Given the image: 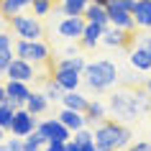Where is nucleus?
<instances>
[{"label":"nucleus","instance_id":"f257e3e1","mask_svg":"<svg viewBox=\"0 0 151 151\" xmlns=\"http://www.w3.org/2000/svg\"><path fill=\"white\" fill-rule=\"evenodd\" d=\"M108 113L120 123H133L151 113V95L141 85H120L108 97Z\"/></svg>","mask_w":151,"mask_h":151},{"label":"nucleus","instance_id":"f03ea898","mask_svg":"<svg viewBox=\"0 0 151 151\" xmlns=\"http://www.w3.org/2000/svg\"><path fill=\"white\" fill-rule=\"evenodd\" d=\"M92 136H95V143H97V151H123L131 146V128L128 123H120L115 118H105L103 123H97L92 128Z\"/></svg>","mask_w":151,"mask_h":151},{"label":"nucleus","instance_id":"7ed1b4c3","mask_svg":"<svg viewBox=\"0 0 151 151\" xmlns=\"http://www.w3.org/2000/svg\"><path fill=\"white\" fill-rule=\"evenodd\" d=\"M118 64L110 62V59H95V62H87L85 72H82V82L87 85L92 92H108L118 85Z\"/></svg>","mask_w":151,"mask_h":151},{"label":"nucleus","instance_id":"20e7f679","mask_svg":"<svg viewBox=\"0 0 151 151\" xmlns=\"http://www.w3.org/2000/svg\"><path fill=\"white\" fill-rule=\"evenodd\" d=\"M8 23H10V31L16 33L18 39H26V41L44 39V23H41V18H36L33 13H31V16L18 13V16L8 18Z\"/></svg>","mask_w":151,"mask_h":151},{"label":"nucleus","instance_id":"39448f33","mask_svg":"<svg viewBox=\"0 0 151 151\" xmlns=\"http://www.w3.org/2000/svg\"><path fill=\"white\" fill-rule=\"evenodd\" d=\"M16 56L28 59V62H33L36 67H39V64H51L54 62V59H51V46H49L44 39H39V41L18 39L16 41Z\"/></svg>","mask_w":151,"mask_h":151},{"label":"nucleus","instance_id":"423d86ee","mask_svg":"<svg viewBox=\"0 0 151 151\" xmlns=\"http://www.w3.org/2000/svg\"><path fill=\"white\" fill-rule=\"evenodd\" d=\"M5 77H8V80H18V82H33L39 77V67L33 62H28V59L16 56V59L10 62V67L5 69Z\"/></svg>","mask_w":151,"mask_h":151},{"label":"nucleus","instance_id":"0eeeda50","mask_svg":"<svg viewBox=\"0 0 151 151\" xmlns=\"http://www.w3.org/2000/svg\"><path fill=\"white\" fill-rule=\"evenodd\" d=\"M85 26H87L85 16H64L56 23V31L64 41H80L82 33H85Z\"/></svg>","mask_w":151,"mask_h":151},{"label":"nucleus","instance_id":"6e6552de","mask_svg":"<svg viewBox=\"0 0 151 151\" xmlns=\"http://www.w3.org/2000/svg\"><path fill=\"white\" fill-rule=\"evenodd\" d=\"M136 44V33L118 28V26H108L103 33V46L108 49H131Z\"/></svg>","mask_w":151,"mask_h":151},{"label":"nucleus","instance_id":"1a4fd4ad","mask_svg":"<svg viewBox=\"0 0 151 151\" xmlns=\"http://www.w3.org/2000/svg\"><path fill=\"white\" fill-rule=\"evenodd\" d=\"M36 128H39V115H33L28 108H18V110H16V118H13V128H10V133L26 138V136H31Z\"/></svg>","mask_w":151,"mask_h":151},{"label":"nucleus","instance_id":"9d476101","mask_svg":"<svg viewBox=\"0 0 151 151\" xmlns=\"http://www.w3.org/2000/svg\"><path fill=\"white\" fill-rule=\"evenodd\" d=\"M108 16H110V26H118V28H126V31H131V33H138V26H136L133 13L126 10L123 5H118V0H110Z\"/></svg>","mask_w":151,"mask_h":151},{"label":"nucleus","instance_id":"9b49d317","mask_svg":"<svg viewBox=\"0 0 151 151\" xmlns=\"http://www.w3.org/2000/svg\"><path fill=\"white\" fill-rule=\"evenodd\" d=\"M39 131L46 136V141H69V138H72V131L64 126L59 118L39 120Z\"/></svg>","mask_w":151,"mask_h":151},{"label":"nucleus","instance_id":"f8f14e48","mask_svg":"<svg viewBox=\"0 0 151 151\" xmlns=\"http://www.w3.org/2000/svg\"><path fill=\"white\" fill-rule=\"evenodd\" d=\"M105 28L108 26H100V23H87L85 26V33H82V39L77 41L85 51H92L95 46H100L103 44V33H105Z\"/></svg>","mask_w":151,"mask_h":151},{"label":"nucleus","instance_id":"ddd939ff","mask_svg":"<svg viewBox=\"0 0 151 151\" xmlns=\"http://www.w3.org/2000/svg\"><path fill=\"white\" fill-rule=\"evenodd\" d=\"M54 80L64 87V92H69V90H80V85H82V72L54 67Z\"/></svg>","mask_w":151,"mask_h":151},{"label":"nucleus","instance_id":"4468645a","mask_svg":"<svg viewBox=\"0 0 151 151\" xmlns=\"http://www.w3.org/2000/svg\"><path fill=\"white\" fill-rule=\"evenodd\" d=\"M56 118L62 120V123H64L67 128H69L72 133H77V131H82V128H87V118H85V113L72 110V108H62Z\"/></svg>","mask_w":151,"mask_h":151},{"label":"nucleus","instance_id":"2eb2a0df","mask_svg":"<svg viewBox=\"0 0 151 151\" xmlns=\"http://www.w3.org/2000/svg\"><path fill=\"white\" fill-rule=\"evenodd\" d=\"M133 18L138 31H151V0H136Z\"/></svg>","mask_w":151,"mask_h":151},{"label":"nucleus","instance_id":"dca6fc26","mask_svg":"<svg viewBox=\"0 0 151 151\" xmlns=\"http://www.w3.org/2000/svg\"><path fill=\"white\" fill-rule=\"evenodd\" d=\"M5 92H8V97H10V100H16V103L26 105V100H28V95H31L33 90L28 87V82L8 80V82H5Z\"/></svg>","mask_w":151,"mask_h":151},{"label":"nucleus","instance_id":"f3484780","mask_svg":"<svg viewBox=\"0 0 151 151\" xmlns=\"http://www.w3.org/2000/svg\"><path fill=\"white\" fill-rule=\"evenodd\" d=\"M85 118H87V126L95 128L97 123H103V120L108 118V105H105L103 100H90L87 110H85Z\"/></svg>","mask_w":151,"mask_h":151},{"label":"nucleus","instance_id":"a211bd4d","mask_svg":"<svg viewBox=\"0 0 151 151\" xmlns=\"http://www.w3.org/2000/svg\"><path fill=\"white\" fill-rule=\"evenodd\" d=\"M128 62H131V67H133L136 72H151V56L143 51L141 46H131V51H128Z\"/></svg>","mask_w":151,"mask_h":151},{"label":"nucleus","instance_id":"6ab92c4d","mask_svg":"<svg viewBox=\"0 0 151 151\" xmlns=\"http://www.w3.org/2000/svg\"><path fill=\"white\" fill-rule=\"evenodd\" d=\"M87 105H90V97H85L80 90H69V92H64V97H62V108H72V110L85 113Z\"/></svg>","mask_w":151,"mask_h":151},{"label":"nucleus","instance_id":"aec40b11","mask_svg":"<svg viewBox=\"0 0 151 151\" xmlns=\"http://www.w3.org/2000/svg\"><path fill=\"white\" fill-rule=\"evenodd\" d=\"M85 21H87V23L110 26V16H108V8H105V5H97V3H90L87 10H85Z\"/></svg>","mask_w":151,"mask_h":151},{"label":"nucleus","instance_id":"412c9836","mask_svg":"<svg viewBox=\"0 0 151 151\" xmlns=\"http://www.w3.org/2000/svg\"><path fill=\"white\" fill-rule=\"evenodd\" d=\"M26 108H28L33 115H44V113L49 110V97L44 95V92H39V90H33L31 95H28V100H26Z\"/></svg>","mask_w":151,"mask_h":151},{"label":"nucleus","instance_id":"4be33fe9","mask_svg":"<svg viewBox=\"0 0 151 151\" xmlns=\"http://www.w3.org/2000/svg\"><path fill=\"white\" fill-rule=\"evenodd\" d=\"M41 82H44V90H41V92L49 97V103H62V97H64V87L54 80V74H49L46 80H41Z\"/></svg>","mask_w":151,"mask_h":151},{"label":"nucleus","instance_id":"5701e85b","mask_svg":"<svg viewBox=\"0 0 151 151\" xmlns=\"http://www.w3.org/2000/svg\"><path fill=\"white\" fill-rule=\"evenodd\" d=\"M31 3L33 0H3V3H0V13L5 18H13V16H18V13H23L26 8H31Z\"/></svg>","mask_w":151,"mask_h":151},{"label":"nucleus","instance_id":"b1692460","mask_svg":"<svg viewBox=\"0 0 151 151\" xmlns=\"http://www.w3.org/2000/svg\"><path fill=\"white\" fill-rule=\"evenodd\" d=\"M90 0H59V10L62 16H85Z\"/></svg>","mask_w":151,"mask_h":151},{"label":"nucleus","instance_id":"393cba45","mask_svg":"<svg viewBox=\"0 0 151 151\" xmlns=\"http://www.w3.org/2000/svg\"><path fill=\"white\" fill-rule=\"evenodd\" d=\"M54 67H62V69H77V72H85L87 62H85V56L82 54H72V56H62V59H56Z\"/></svg>","mask_w":151,"mask_h":151},{"label":"nucleus","instance_id":"a878e982","mask_svg":"<svg viewBox=\"0 0 151 151\" xmlns=\"http://www.w3.org/2000/svg\"><path fill=\"white\" fill-rule=\"evenodd\" d=\"M13 118H16V108L5 100V103L0 105V128H5L10 133V128H13Z\"/></svg>","mask_w":151,"mask_h":151},{"label":"nucleus","instance_id":"bb28decb","mask_svg":"<svg viewBox=\"0 0 151 151\" xmlns=\"http://www.w3.org/2000/svg\"><path fill=\"white\" fill-rule=\"evenodd\" d=\"M54 8H56L54 0H33V3H31V13H33L36 18H46Z\"/></svg>","mask_w":151,"mask_h":151},{"label":"nucleus","instance_id":"cd10ccee","mask_svg":"<svg viewBox=\"0 0 151 151\" xmlns=\"http://www.w3.org/2000/svg\"><path fill=\"white\" fill-rule=\"evenodd\" d=\"M16 44H0V72L5 74V69L10 67V62L16 59Z\"/></svg>","mask_w":151,"mask_h":151},{"label":"nucleus","instance_id":"c85d7f7f","mask_svg":"<svg viewBox=\"0 0 151 151\" xmlns=\"http://www.w3.org/2000/svg\"><path fill=\"white\" fill-rule=\"evenodd\" d=\"M136 46H141L151 56V31H138L136 33Z\"/></svg>","mask_w":151,"mask_h":151},{"label":"nucleus","instance_id":"c756f323","mask_svg":"<svg viewBox=\"0 0 151 151\" xmlns=\"http://www.w3.org/2000/svg\"><path fill=\"white\" fill-rule=\"evenodd\" d=\"M5 143H8L10 151H23V138H21V136H13V133H10V138H5Z\"/></svg>","mask_w":151,"mask_h":151},{"label":"nucleus","instance_id":"7c9ffc66","mask_svg":"<svg viewBox=\"0 0 151 151\" xmlns=\"http://www.w3.org/2000/svg\"><path fill=\"white\" fill-rule=\"evenodd\" d=\"M126 151H151V141H136V143H131Z\"/></svg>","mask_w":151,"mask_h":151},{"label":"nucleus","instance_id":"2f4dec72","mask_svg":"<svg viewBox=\"0 0 151 151\" xmlns=\"http://www.w3.org/2000/svg\"><path fill=\"white\" fill-rule=\"evenodd\" d=\"M64 143L67 141H49L46 146H44V151H64Z\"/></svg>","mask_w":151,"mask_h":151},{"label":"nucleus","instance_id":"473e14b6","mask_svg":"<svg viewBox=\"0 0 151 151\" xmlns=\"http://www.w3.org/2000/svg\"><path fill=\"white\" fill-rule=\"evenodd\" d=\"M64 151H82V149H80V143L74 141V138H69V141L64 143Z\"/></svg>","mask_w":151,"mask_h":151},{"label":"nucleus","instance_id":"72a5a7b5","mask_svg":"<svg viewBox=\"0 0 151 151\" xmlns=\"http://www.w3.org/2000/svg\"><path fill=\"white\" fill-rule=\"evenodd\" d=\"M10 28V23H8V18L3 16V13H0V31H8Z\"/></svg>","mask_w":151,"mask_h":151},{"label":"nucleus","instance_id":"f704fd0d","mask_svg":"<svg viewBox=\"0 0 151 151\" xmlns=\"http://www.w3.org/2000/svg\"><path fill=\"white\" fill-rule=\"evenodd\" d=\"M8 100V92H5V85H0V105Z\"/></svg>","mask_w":151,"mask_h":151},{"label":"nucleus","instance_id":"c9c22d12","mask_svg":"<svg viewBox=\"0 0 151 151\" xmlns=\"http://www.w3.org/2000/svg\"><path fill=\"white\" fill-rule=\"evenodd\" d=\"M90 3H97V5H105V8L110 5V0H90Z\"/></svg>","mask_w":151,"mask_h":151},{"label":"nucleus","instance_id":"e433bc0d","mask_svg":"<svg viewBox=\"0 0 151 151\" xmlns=\"http://www.w3.org/2000/svg\"><path fill=\"white\" fill-rule=\"evenodd\" d=\"M143 87L149 90V95H151V77H149V80H143Z\"/></svg>","mask_w":151,"mask_h":151},{"label":"nucleus","instance_id":"4c0bfd02","mask_svg":"<svg viewBox=\"0 0 151 151\" xmlns=\"http://www.w3.org/2000/svg\"><path fill=\"white\" fill-rule=\"evenodd\" d=\"M0 151H10V149H8V143H5V141L0 143Z\"/></svg>","mask_w":151,"mask_h":151}]
</instances>
